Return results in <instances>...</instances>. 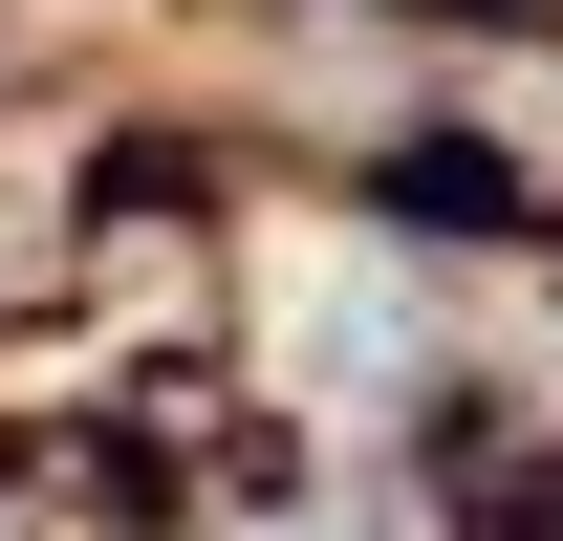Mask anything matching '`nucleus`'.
I'll return each instance as SVG.
<instances>
[]
</instances>
